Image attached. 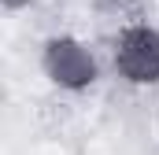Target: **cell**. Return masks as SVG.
<instances>
[{
	"label": "cell",
	"mask_w": 159,
	"mask_h": 155,
	"mask_svg": "<svg viewBox=\"0 0 159 155\" xmlns=\"http://www.w3.org/2000/svg\"><path fill=\"white\" fill-rule=\"evenodd\" d=\"M115 70L133 85L159 81V30L148 22H129L115 41Z\"/></svg>",
	"instance_id": "cell-1"
},
{
	"label": "cell",
	"mask_w": 159,
	"mask_h": 155,
	"mask_svg": "<svg viewBox=\"0 0 159 155\" xmlns=\"http://www.w3.org/2000/svg\"><path fill=\"white\" fill-rule=\"evenodd\" d=\"M41 67H44V74H48L52 85L70 89V92L89 89V85L100 78V70H96V55H93L78 37H52V41H44Z\"/></svg>",
	"instance_id": "cell-2"
},
{
	"label": "cell",
	"mask_w": 159,
	"mask_h": 155,
	"mask_svg": "<svg viewBox=\"0 0 159 155\" xmlns=\"http://www.w3.org/2000/svg\"><path fill=\"white\" fill-rule=\"evenodd\" d=\"M93 7L104 19H122L126 26L141 19V0H93Z\"/></svg>",
	"instance_id": "cell-3"
},
{
	"label": "cell",
	"mask_w": 159,
	"mask_h": 155,
	"mask_svg": "<svg viewBox=\"0 0 159 155\" xmlns=\"http://www.w3.org/2000/svg\"><path fill=\"white\" fill-rule=\"evenodd\" d=\"M26 4H30V0H4V7H11V11H15V7H26Z\"/></svg>",
	"instance_id": "cell-4"
}]
</instances>
